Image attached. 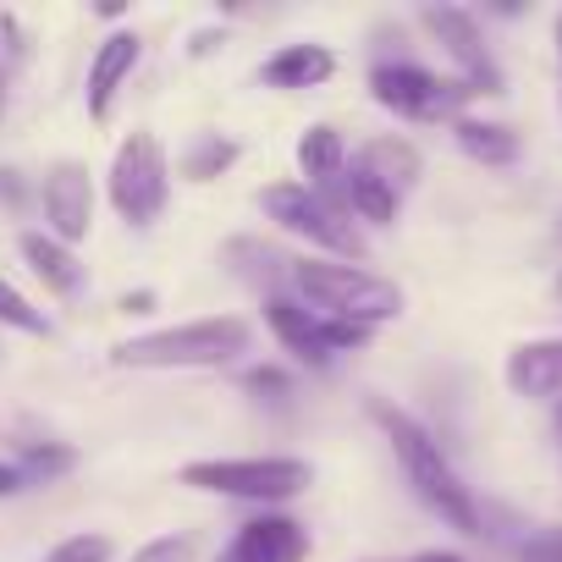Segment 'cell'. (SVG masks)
Here are the masks:
<instances>
[{
  "label": "cell",
  "mask_w": 562,
  "mask_h": 562,
  "mask_svg": "<svg viewBox=\"0 0 562 562\" xmlns=\"http://www.w3.org/2000/svg\"><path fill=\"white\" fill-rule=\"evenodd\" d=\"M0 105H7V72H0Z\"/></svg>",
  "instance_id": "1f68e13d"
},
{
  "label": "cell",
  "mask_w": 562,
  "mask_h": 562,
  "mask_svg": "<svg viewBox=\"0 0 562 562\" xmlns=\"http://www.w3.org/2000/svg\"><path fill=\"white\" fill-rule=\"evenodd\" d=\"M226 265L248 281V288H259L265 299H276L281 281H293V259L270 248V243H254V237H232L226 243Z\"/></svg>",
  "instance_id": "ac0fdd59"
},
{
  "label": "cell",
  "mask_w": 562,
  "mask_h": 562,
  "mask_svg": "<svg viewBox=\"0 0 562 562\" xmlns=\"http://www.w3.org/2000/svg\"><path fill=\"white\" fill-rule=\"evenodd\" d=\"M507 386L529 403H546V397H562V337H535V342H518L507 353Z\"/></svg>",
  "instance_id": "7c38bea8"
},
{
  "label": "cell",
  "mask_w": 562,
  "mask_h": 562,
  "mask_svg": "<svg viewBox=\"0 0 562 562\" xmlns=\"http://www.w3.org/2000/svg\"><path fill=\"white\" fill-rule=\"evenodd\" d=\"M23 491H29L23 469H18L12 458H0V502H12V496H23Z\"/></svg>",
  "instance_id": "4316f807"
},
{
  "label": "cell",
  "mask_w": 562,
  "mask_h": 562,
  "mask_svg": "<svg viewBox=\"0 0 562 562\" xmlns=\"http://www.w3.org/2000/svg\"><path fill=\"white\" fill-rule=\"evenodd\" d=\"M370 94L381 111L403 116V122H463V105L474 100V89H463L458 78H441L419 61H375L370 67Z\"/></svg>",
  "instance_id": "8992f818"
},
{
  "label": "cell",
  "mask_w": 562,
  "mask_h": 562,
  "mask_svg": "<svg viewBox=\"0 0 562 562\" xmlns=\"http://www.w3.org/2000/svg\"><path fill=\"white\" fill-rule=\"evenodd\" d=\"M557 304H562V276H557Z\"/></svg>",
  "instance_id": "d6a6232c"
},
{
  "label": "cell",
  "mask_w": 562,
  "mask_h": 562,
  "mask_svg": "<svg viewBox=\"0 0 562 562\" xmlns=\"http://www.w3.org/2000/svg\"><path fill=\"white\" fill-rule=\"evenodd\" d=\"M452 144H458L474 166H513V160H518V133L502 127V122L463 116V122H452Z\"/></svg>",
  "instance_id": "ffe728a7"
},
{
  "label": "cell",
  "mask_w": 562,
  "mask_h": 562,
  "mask_svg": "<svg viewBox=\"0 0 562 562\" xmlns=\"http://www.w3.org/2000/svg\"><path fill=\"white\" fill-rule=\"evenodd\" d=\"M326 199H331L353 226H359V221H364V226H392V221H397V199H403V193H392V188H386V182H375L370 171L348 166V171L326 188Z\"/></svg>",
  "instance_id": "9a60e30c"
},
{
  "label": "cell",
  "mask_w": 562,
  "mask_h": 562,
  "mask_svg": "<svg viewBox=\"0 0 562 562\" xmlns=\"http://www.w3.org/2000/svg\"><path fill=\"white\" fill-rule=\"evenodd\" d=\"M299 171H304V188H315V193H326L342 171H348V144H342V133L337 127H310L304 138H299Z\"/></svg>",
  "instance_id": "d6986e66"
},
{
  "label": "cell",
  "mask_w": 562,
  "mask_h": 562,
  "mask_svg": "<svg viewBox=\"0 0 562 562\" xmlns=\"http://www.w3.org/2000/svg\"><path fill=\"white\" fill-rule=\"evenodd\" d=\"M310 480H315V469L304 458H199L182 469V485L232 496V502H259V507L304 496Z\"/></svg>",
  "instance_id": "277c9868"
},
{
  "label": "cell",
  "mask_w": 562,
  "mask_h": 562,
  "mask_svg": "<svg viewBox=\"0 0 562 562\" xmlns=\"http://www.w3.org/2000/svg\"><path fill=\"white\" fill-rule=\"evenodd\" d=\"M12 463L23 469L29 485H50V480H61V474L78 469V447H67V441H23L12 452Z\"/></svg>",
  "instance_id": "44dd1931"
},
{
  "label": "cell",
  "mask_w": 562,
  "mask_h": 562,
  "mask_svg": "<svg viewBox=\"0 0 562 562\" xmlns=\"http://www.w3.org/2000/svg\"><path fill=\"white\" fill-rule=\"evenodd\" d=\"M116 557V540L111 535H67L45 562H111Z\"/></svg>",
  "instance_id": "cb8c5ba5"
},
{
  "label": "cell",
  "mask_w": 562,
  "mask_h": 562,
  "mask_svg": "<svg viewBox=\"0 0 562 562\" xmlns=\"http://www.w3.org/2000/svg\"><path fill=\"white\" fill-rule=\"evenodd\" d=\"M0 199H7V204H23V182H18V171H0Z\"/></svg>",
  "instance_id": "83f0119b"
},
{
  "label": "cell",
  "mask_w": 562,
  "mask_h": 562,
  "mask_svg": "<svg viewBox=\"0 0 562 562\" xmlns=\"http://www.w3.org/2000/svg\"><path fill=\"white\" fill-rule=\"evenodd\" d=\"M243 386H248V392H270L276 403H281V397H288V392H293V381H288V375H281L276 364H259V370H248V375H243Z\"/></svg>",
  "instance_id": "484cf974"
},
{
  "label": "cell",
  "mask_w": 562,
  "mask_h": 562,
  "mask_svg": "<svg viewBox=\"0 0 562 562\" xmlns=\"http://www.w3.org/2000/svg\"><path fill=\"white\" fill-rule=\"evenodd\" d=\"M259 210H265L281 232H288V237L315 243L326 259H342V265L364 259V232H359L326 193H315V188H304V182H270V188L259 193Z\"/></svg>",
  "instance_id": "5b68a950"
},
{
  "label": "cell",
  "mask_w": 562,
  "mask_h": 562,
  "mask_svg": "<svg viewBox=\"0 0 562 562\" xmlns=\"http://www.w3.org/2000/svg\"><path fill=\"white\" fill-rule=\"evenodd\" d=\"M337 72V56L326 50V45H281L265 67H259V78L270 83V89H321L326 78Z\"/></svg>",
  "instance_id": "2e32d148"
},
{
  "label": "cell",
  "mask_w": 562,
  "mask_h": 562,
  "mask_svg": "<svg viewBox=\"0 0 562 562\" xmlns=\"http://www.w3.org/2000/svg\"><path fill=\"white\" fill-rule=\"evenodd\" d=\"M370 419L386 430V447H392V458L403 463L414 496H419L447 529H458V535H485L480 502H474V491L463 485V474L447 463L441 441H436L414 414H403V408H392V403H370Z\"/></svg>",
  "instance_id": "6da1fadb"
},
{
  "label": "cell",
  "mask_w": 562,
  "mask_h": 562,
  "mask_svg": "<svg viewBox=\"0 0 562 562\" xmlns=\"http://www.w3.org/2000/svg\"><path fill=\"white\" fill-rule=\"evenodd\" d=\"M408 562H463L458 551H419V557H408Z\"/></svg>",
  "instance_id": "f546056e"
},
{
  "label": "cell",
  "mask_w": 562,
  "mask_h": 562,
  "mask_svg": "<svg viewBox=\"0 0 562 562\" xmlns=\"http://www.w3.org/2000/svg\"><path fill=\"white\" fill-rule=\"evenodd\" d=\"M149 304H155V293H127V299H122L127 315H149Z\"/></svg>",
  "instance_id": "f1b7e54d"
},
{
  "label": "cell",
  "mask_w": 562,
  "mask_h": 562,
  "mask_svg": "<svg viewBox=\"0 0 562 562\" xmlns=\"http://www.w3.org/2000/svg\"><path fill=\"white\" fill-rule=\"evenodd\" d=\"M353 166L359 171H370L375 182H386L392 193H408L414 182H419V171H425V160H419V149L408 144V138H370L359 155H353Z\"/></svg>",
  "instance_id": "e0dca14e"
},
{
  "label": "cell",
  "mask_w": 562,
  "mask_h": 562,
  "mask_svg": "<svg viewBox=\"0 0 562 562\" xmlns=\"http://www.w3.org/2000/svg\"><path fill=\"white\" fill-rule=\"evenodd\" d=\"M310 557V529L288 513H259L248 524H237V535L226 540V551L215 562H304Z\"/></svg>",
  "instance_id": "8fae6325"
},
{
  "label": "cell",
  "mask_w": 562,
  "mask_h": 562,
  "mask_svg": "<svg viewBox=\"0 0 562 562\" xmlns=\"http://www.w3.org/2000/svg\"><path fill=\"white\" fill-rule=\"evenodd\" d=\"M0 326H12V331H23V337H50V331H56L50 315H45L34 299H23L7 276H0Z\"/></svg>",
  "instance_id": "603a6c76"
},
{
  "label": "cell",
  "mask_w": 562,
  "mask_h": 562,
  "mask_svg": "<svg viewBox=\"0 0 562 562\" xmlns=\"http://www.w3.org/2000/svg\"><path fill=\"white\" fill-rule=\"evenodd\" d=\"M557 61H562V12H557Z\"/></svg>",
  "instance_id": "4dcf8cb0"
},
{
  "label": "cell",
  "mask_w": 562,
  "mask_h": 562,
  "mask_svg": "<svg viewBox=\"0 0 562 562\" xmlns=\"http://www.w3.org/2000/svg\"><path fill=\"white\" fill-rule=\"evenodd\" d=\"M18 248H23L29 270L45 281V293H50V299H78V293L89 288V265L78 259V248L56 243L50 232H23Z\"/></svg>",
  "instance_id": "4fadbf2b"
},
{
  "label": "cell",
  "mask_w": 562,
  "mask_h": 562,
  "mask_svg": "<svg viewBox=\"0 0 562 562\" xmlns=\"http://www.w3.org/2000/svg\"><path fill=\"white\" fill-rule=\"evenodd\" d=\"M138 61H144V40H138V34H111V40L94 50V61H89V116H94V122L111 116L116 89L133 78Z\"/></svg>",
  "instance_id": "5bb4252c"
},
{
  "label": "cell",
  "mask_w": 562,
  "mask_h": 562,
  "mask_svg": "<svg viewBox=\"0 0 562 562\" xmlns=\"http://www.w3.org/2000/svg\"><path fill=\"white\" fill-rule=\"evenodd\" d=\"M254 348V326L237 315H210L166 331H144L111 348V364L122 370H221Z\"/></svg>",
  "instance_id": "3957f363"
},
{
  "label": "cell",
  "mask_w": 562,
  "mask_h": 562,
  "mask_svg": "<svg viewBox=\"0 0 562 562\" xmlns=\"http://www.w3.org/2000/svg\"><path fill=\"white\" fill-rule=\"evenodd\" d=\"M557 430H562V408H557Z\"/></svg>",
  "instance_id": "836d02e7"
},
{
  "label": "cell",
  "mask_w": 562,
  "mask_h": 562,
  "mask_svg": "<svg viewBox=\"0 0 562 562\" xmlns=\"http://www.w3.org/2000/svg\"><path fill=\"white\" fill-rule=\"evenodd\" d=\"M299 304L321 321H342V326H386L403 315V288L364 265H342V259H293V281Z\"/></svg>",
  "instance_id": "7a4b0ae2"
},
{
  "label": "cell",
  "mask_w": 562,
  "mask_h": 562,
  "mask_svg": "<svg viewBox=\"0 0 562 562\" xmlns=\"http://www.w3.org/2000/svg\"><path fill=\"white\" fill-rule=\"evenodd\" d=\"M232 160H237V144L221 138V133H204V138H193V149L182 155V177H188V182H210V177H221Z\"/></svg>",
  "instance_id": "7402d4cb"
},
{
  "label": "cell",
  "mask_w": 562,
  "mask_h": 562,
  "mask_svg": "<svg viewBox=\"0 0 562 562\" xmlns=\"http://www.w3.org/2000/svg\"><path fill=\"white\" fill-rule=\"evenodd\" d=\"M265 326L276 331V342L288 348L299 364H315V370H326L337 353H353V348H364L370 342V331L364 326H342V321H321V315H310L299 299H265Z\"/></svg>",
  "instance_id": "ba28073f"
},
{
  "label": "cell",
  "mask_w": 562,
  "mask_h": 562,
  "mask_svg": "<svg viewBox=\"0 0 562 562\" xmlns=\"http://www.w3.org/2000/svg\"><path fill=\"white\" fill-rule=\"evenodd\" d=\"M419 23L430 29V40L441 45V56L458 67V83L474 89V94H502V67L480 34V23L463 12V7H425Z\"/></svg>",
  "instance_id": "9c48e42d"
},
{
  "label": "cell",
  "mask_w": 562,
  "mask_h": 562,
  "mask_svg": "<svg viewBox=\"0 0 562 562\" xmlns=\"http://www.w3.org/2000/svg\"><path fill=\"white\" fill-rule=\"evenodd\" d=\"M193 557H199L193 535H155L149 546L133 551V562H193Z\"/></svg>",
  "instance_id": "d4e9b609"
},
{
  "label": "cell",
  "mask_w": 562,
  "mask_h": 562,
  "mask_svg": "<svg viewBox=\"0 0 562 562\" xmlns=\"http://www.w3.org/2000/svg\"><path fill=\"white\" fill-rule=\"evenodd\" d=\"M40 199H45V232L56 243L78 248L89 237V226H94V177H89V166L83 160H56L45 171Z\"/></svg>",
  "instance_id": "30bf717a"
},
{
  "label": "cell",
  "mask_w": 562,
  "mask_h": 562,
  "mask_svg": "<svg viewBox=\"0 0 562 562\" xmlns=\"http://www.w3.org/2000/svg\"><path fill=\"white\" fill-rule=\"evenodd\" d=\"M105 193L116 204V215L127 226H149L160 221L166 199H171V166H166V149L155 133H127L111 155V171H105Z\"/></svg>",
  "instance_id": "52a82bcc"
}]
</instances>
